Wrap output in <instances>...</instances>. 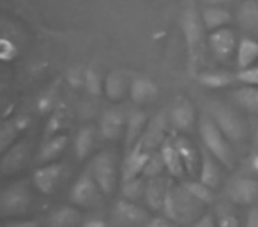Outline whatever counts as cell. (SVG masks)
I'll return each mask as SVG.
<instances>
[{
    "label": "cell",
    "instance_id": "cell-1",
    "mask_svg": "<svg viewBox=\"0 0 258 227\" xmlns=\"http://www.w3.org/2000/svg\"><path fill=\"white\" fill-rule=\"evenodd\" d=\"M161 211L177 225H193L205 213V204L195 199L189 190L184 187V183L170 185Z\"/></svg>",
    "mask_w": 258,
    "mask_h": 227
},
{
    "label": "cell",
    "instance_id": "cell-2",
    "mask_svg": "<svg viewBox=\"0 0 258 227\" xmlns=\"http://www.w3.org/2000/svg\"><path fill=\"white\" fill-rule=\"evenodd\" d=\"M198 133H200V139L204 142V148L212 156H216L221 162V165H225L226 169L235 167V153H233L232 148L233 144L223 133L221 128L216 124V121L212 119L209 112H204L198 117Z\"/></svg>",
    "mask_w": 258,
    "mask_h": 227
},
{
    "label": "cell",
    "instance_id": "cell-3",
    "mask_svg": "<svg viewBox=\"0 0 258 227\" xmlns=\"http://www.w3.org/2000/svg\"><path fill=\"white\" fill-rule=\"evenodd\" d=\"M209 114L232 144L246 142L249 130H247L246 121L242 119L239 112L233 110L228 105L221 103V101H212V103H209Z\"/></svg>",
    "mask_w": 258,
    "mask_h": 227
},
{
    "label": "cell",
    "instance_id": "cell-4",
    "mask_svg": "<svg viewBox=\"0 0 258 227\" xmlns=\"http://www.w3.org/2000/svg\"><path fill=\"white\" fill-rule=\"evenodd\" d=\"M32 206V192L27 181H15L0 194V215L4 218H23Z\"/></svg>",
    "mask_w": 258,
    "mask_h": 227
},
{
    "label": "cell",
    "instance_id": "cell-5",
    "mask_svg": "<svg viewBox=\"0 0 258 227\" xmlns=\"http://www.w3.org/2000/svg\"><path fill=\"white\" fill-rule=\"evenodd\" d=\"M92 177L96 179V183L99 185V188L103 190V194L106 197H110L115 192L118 185V165L117 158L111 151H99L97 155L92 156V160L89 162V167Z\"/></svg>",
    "mask_w": 258,
    "mask_h": 227
},
{
    "label": "cell",
    "instance_id": "cell-6",
    "mask_svg": "<svg viewBox=\"0 0 258 227\" xmlns=\"http://www.w3.org/2000/svg\"><path fill=\"white\" fill-rule=\"evenodd\" d=\"M103 197H106V195L103 194V190L96 183V179L92 177L89 169L83 170L76 177L71 190H69V202L73 206H76V208H83V209L97 208L103 202Z\"/></svg>",
    "mask_w": 258,
    "mask_h": 227
},
{
    "label": "cell",
    "instance_id": "cell-7",
    "mask_svg": "<svg viewBox=\"0 0 258 227\" xmlns=\"http://www.w3.org/2000/svg\"><path fill=\"white\" fill-rule=\"evenodd\" d=\"M180 27H182L184 41H186L187 54H189L191 64L202 57V48H204V22L202 16L197 13L195 8H187L180 15Z\"/></svg>",
    "mask_w": 258,
    "mask_h": 227
},
{
    "label": "cell",
    "instance_id": "cell-8",
    "mask_svg": "<svg viewBox=\"0 0 258 227\" xmlns=\"http://www.w3.org/2000/svg\"><path fill=\"white\" fill-rule=\"evenodd\" d=\"M151 215L138 202L118 199L111 209V223L115 227H145Z\"/></svg>",
    "mask_w": 258,
    "mask_h": 227
},
{
    "label": "cell",
    "instance_id": "cell-9",
    "mask_svg": "<svg viewBox=\"0 0 258 227\" xmlns=\"http://www.w3.org/2000/svg\"><path fill=\"white\" fill-rule=\"evenodd\" d=\"M30 160V141H16L11 148L2 151L0 160V170L4 176H13L20 172Z\"/></svg>",
    "mask_w": 258,
    "mask_h": 227
},
{
    "label": "cell",
    "instance_id": "cell-10",
    "mask_svg": "<svg viewBox=\"0 0 258 227\" xmlns=\"http://www.w3.org/2000/svg\"><path fill=\"white\" fill-rule=\"evenodd\" d=\"M62 176H64V165L60 162L39 165L32 174V185L41 194L51 195L60 185Z\"/></svg>",
    "mask_w": 258,
    "mask_h": 227
},
{
    "label": "cell",
    "instance_id": "cell-11",
    "mask_svg": "<svg viewBox=\"0 0 258 227\" xmlns=\"http://www.w3.org/2000/svg\"><path fill=\"white\" fill-rule=\"evenodd\" d=\"M168 121L177 131L189 133L197 124V110L187 98H179L168 112Z\"/></svg>",
    "mask_w": 258,
    "mask_h": 227
},
{
    "label": "cell",
    "instance_id": "cell-12",
    "mask_svg": "<svg viewBox=\"0 0 258 227\" xmlns=\"http://www.w3.org/2000/svg\"><path fill=\"white\" fill-rule=\"evenodd\" d=\"M228 199L232 204L251 206L258 201V179L254 177H237L228 185Z\"/></svg>",
    "mask_w": 258,
    "mask_h": 227
},
{
    "label": "cell",
    "instance_id": "cell-13",
    "mask_svg": "<svg viewBox=\"0 0 258 227\" xmlns=\"http://www.w3.org/2000/svg\"><path fill=\"white\" fill-rule=\"evenodd\" d=\"M237 44H239V39H237L235 32L228 27L212 30L209 34V47L218 61H228L233 52H237Z\"/></svg>",
    "mask_w": 258,
    "mask_h": 227
},
{
    "label": "cell",
    "instance_id": "cell-14",
    "mask_svg": "<svg viewBox=\"0 0 258 227\" xmlns=\"http://www.w3.org/2000/svg\"><path fill=\"white\" fill-rule=\"evenodd\" d=\"M127 116L122 108H108L99 119V135L104 141H117L122 133H125Z\"/></svg>",
    "mask_w": 258,
    "mask_h": 227
},
{
    "label": "cell",
    "instance_id": "cell-15",
    "mask_svg": "<svg viewBox=\"0 0 258 227\" xmlns=\"http://www.w3.org/2000/svg\"><path fill=\"white\" fill-rule=\"evenodd\" d=\"M202 162H200V170H198V176L204 185L211 187L212 190L221 185V179H223V174H221V162H219L216 156H212L207 149H202Z\"/></svg>",
    "mask_w": 258,
    "mask_h": 227
},
{
    "label": "cell",
    "instance_id": "cell-16",
    "mask_svg": "<svg viewBox=\"0 0 258 227\" xmlns=\"http://www.w3.org/2000/svg\"><path fill=\"white\" fill-rule=\"evenodd\" d=\"M177 149H179V155L184 162L186 167V174L189 177L198 176V170H200V162H202V153H198L197 146H193V142L186 137H175L173 139Z\"/></svg>",
    "mask_w": 258,
    "mask_h": 227
},
{
    "label": "cell",
    "instance_id": "cell-17",
    "mask_svg": "<svg viewBox=\"0 0 258 227\" xmlns=\"http://www.w3.org/2000/svg\"><path fill=\"white\" fill-rule=\"evenodd\" d=\"M68 141H69L68 135H64V133H58L50 139H44L39 153L36 155L37 165H46V163L57 162V160L60 158L62 153H64L66 146H68Z\"/></svg>",
    "mask_w": 258,
    "mask_h": 227
},
{
    "label": "cell",
    "instance_id": "cell-18",
    "mask_svg": "<svg viewBox=\"0 0 258 227\" xmlns=\"http://www.w3.org/2000/svg\"><path fill=\"white\" fill-rule=\"evenodd\" d=\"M159 153H161L163 160H165L166 172L170 174V177L180 179V177L186 174V167H184V162H182V158H180L175 142L166 139V141L161 144V148H159Z\"/></svg>",
    "mask_w": 258,
    "mask_h": 227
},
{
    "label": "cell",
    "instance_id": "cell-19",
    "mask_svg": "<svg viewBox=\"0 0 258 227\" xmlns=\"http://www.w3.org/2000/svg\"><path fill=\"white\" fill-rule=\"evenodd\" d=\"M168 181L159 177H151L147 179V188H145V204L152 209V211H161L163 204H165V197L168 194Z\"/></svg>",
    "mask_w": 258,
    "mask_h": 227
},
{
    "label": "cell",
    "instance_id": "cell-20",
    "mask_svg": "<svg viewBox=\"0 0 258 227\" xmlns=\"http://www.w3.org/2000/svg\"><path fill=\"white\" fill-rule=\"evenodd\" d=\"M83 222L80 208L76 206H58L50 213L46 227H78Z\"/></svg>",
    "mask_w": 258,
    "mask_h": 227
},
{
    "label": "cell",
    "instance_id": "cell-21",
    "mask_svg": "<svg viewBox=\"0 0 258 227\" xmlns=\"http://www.w3.org/2000/svg\"><path fill=\"white\" fill-rule=\"evenodd\" d=\"M230 100L242 110L258 116V87L254 85H240L230 93Z\"/></svg>",
    "mask_w": 258,
    "mask_h": 227
},
{
    "label": "cell",
    "instance_id": "cell-22",
    "mask_svg": "<svg viewBox=\"0 0 258 227\" xmlns=\"http://www.w3.org/2000/svg\"><path fill=\"white\" fill-rule=\"evenodd\" d=\"M131 82H127V76L122 71H110L104 78V94L111 101H120L129 94Z\"/></svg>",
    "mask_w": 258,
    "mask_h": 227
},
{
    "label": "cell",
    "instance_id": "cell-23",
    "mask_svg": "<svg viewBox=\"0 0 258 227\" xmlns=\"http://www.w3.org/2000/svg\"><path fill=\"white\" fill-rule=\"evenodd\" d=\"M237 22L246 32L258 36V0H242L237 9Z\"/></svg>",
    "mask_w": 258,
    "mask_h": 227
},
{
    "label": "cell",
    "instance_id": "cell-24",
    "mask_svg": "<svg viewBox=\"0 0 258 227\" xmlns=\"http://www.w3.org/2000/svg\"><path fill=\"white\" fill-rule=\"evenodd\" d=\"M147 117H145L144 112H133L131 116L127 117V124H125V151H129L131 148L137 146V142L142 139L144 131L147 130Z\"/></svg>",
    "mask_w": 258,
    "mask_h": 227
},
{
    "label": "cell",
    "instance_id": "cell-25",
    "mask_svg": "<svg viewBox=\"0 0 258 227\" xmlns=\"http://www.w3.org/2000/svg\"><path fill=\"white\" fill-rule=\"evenodd\" d=\"M202 22H204L205 30L212 32V30H218L226 27L232 22V15H230L228 9L219 8V6H205L200 13Z\"/></svg>",
    "mask_w": 258,
    "mask_h": 227
},
{
    "label": "cell",
    "instance_id": "cell-26",
    "mask_svg": "<svg viewBox=\"0 0 258 227\" xmlns=\"http://www.w3.org/2000/svg\"><path fill=\"white\" fill-rule=\"evenodd\" d=\"M158 96V85L152 80L145 78V76H138V78L131 80V87H129V98L135 103H149Z\"/></svg>",
    "mask_w": 258,
    "mask_h": 227
},
{
    "label": "cell",
    "instance_id": "cell-27",
    "mask_svg": "<svg viewBox=\"0 0 258 227\" xmlns=\"http://www.w3.org/2000/svg\"><path fill=\"white\" fill-rule=\"evenodd\" d=\"M237 66L240 69H246L254 66V62L258 61V39L251 36H242L237 44Z\"/></svg>",
    "mask_w": 258,
    "mask_h": 227
},
{
    "label": "cell",
    "instance_id": "cell-28",
    "mask_svg": "<svg viewBox=\"0 0 258 227\" xmlns=\"http://www.w3.org/2000/svg\"><path fill=\"white\" fill-rule=\"evenodd\" d=\"M99 130H96L94 126H85L78 131L75 139V155L78 160H87L92 151L96 149V141Z\"/></svg>",
    "mask_w": 258,
    "mask_h": 227
},
{
    "label": "cell",
    "instance_id": "cell-29",
    "mask_svg": "<svg viewBox=\"0 0 258 227\" xmlns=\"http://www.w3.org/2000/svg\"><path fill=\"white\" fill-rule=\"evenodd\" d=\"M29 123H30L29 117H25V116H20V117H15V119L6 121L2 130H0V149L6 151L8 148H11V146L16 142V139H18V135L25 130Z\"/></svg>",
    "mask_w": 258,
    "mask_h": 227
},
{
    "label": "cell",
    "instance_id": "cell-30",
    "mask_svg": "<svg viewBox=\"0 0 258 227\" xmlns=\"http://www.w3.org/2000/svg\"><path fill=\"white\" fill-rule=\"evenodd\" d=\"M197 78L207 89H223V87H230L235 82H239L237 75L233 76L230 73H223V71H205L200 73Z\"/></svg>",
    "mask_w": 258,
    "mask_h": 227
},
{
    "label": "cell",
    "instance_id": "cell-31",
    "mask_svg": "<svg viewBox=\"0 0 258 227\" xmlns=\"http://www.w3.org/2000/svg\"><path fill=\"white\" fill-rule=\"evenodd\" d=\"M145 188H147V177L137 176L131 179H125L120 183V194L122 199L138 202L140 199L145 197Z\"/></svg>",
    "mask_w": 258,
    "mask_h": 227
},
{
    "label": "cell",
    "instance_id": "cell-32",
    "mask_svg": "<svg viewBox=\"0 0 258 227\" xmlns=\"http://www.w3.org/2000/svg\"><path fill=\"white\" fill-rule=\"evenodd\" d=\"M214 215H216L218 227H240L239 216H237L235 209L230 204H218Z\"/></svg>",
    "mask_w": 258,
    "mask_h": 227
},
{
    "label": "cell",
    "instance_id": "cell-33",
    "mask_svg": "<svg viewBox=\"0 0 258 227\" xmlns=\"http://www.w3.org/2000/svg\"><path fill=\"white\" fill-rule=\"evenodd\" d=\"M184 187L189 190V194L193 195L195 199L204 202L205 206L214 202V190H212L211 187H207V185H204L202 181H186Z\"/></svg>",
    "mask_w": 258,
    "mask_h": 227
},
{
    "label": "cell",
    "instance_id": "cell-34",
    "mask_svg": "<svg viewBox=\"0 0 258 227\" xmlns=\"http://www.w3.org/2000/svg\"><path fill=\"white\" fill-rule=\"evenodd\" d=\"M83 83L90 96H101L104 93V80H101L99 73L94 69H87L83 73Z\"/></svg>",
    "mask_w": 258,
    "mask_h": 227
},
{
    "label": "cell",
    "instance_id": "cell-35",
    "mask_svg": "<svg viewBox=\"0 0 258 227\" xmlns=\"http://www.w3.org/2000/svg\"><path fill=\"white\" fill-rule=\"evenodd\" d=\"M163 170H166L165 160H163L161 153L154 151L151 156H149L147 163H145L144 177H147V179H151V177H159L163 174Z\"/></svg>",
    "mask_w": 258,
    "mask_h": 227
},
{
    "label": "cell",
    "instance_id": "cell-36",
    "mask_svg": "<svg viewBox=\"0 0 258 227\" xmlns=\"http://www.w3.org/2000/svg\"><path fill=\"white\" fill-rule=\"evenodd\" d=\"M62 119H64V112L62 110H57L51 114L50 121H48V124H46V131H44V139L58 135V130H60V126H62Z\"/></svg>",
    "mask_w": 258,
    "mask_h": 227
},
{
    "label": "cell",
    "instance_id": "cell-37",
    "mask_svg": "<svg viewBox=\"0 0 258 227\" xmlns=\"http://www.w3.org/2000/svg\"><path fill=\"white\" fill-rule=\"evenodd\" d=\"M237 80L244 85H254L258 87V66H251V68L240 69L237 73Z\"/></svg>",
    "mask_w": 258,
    "mask_h": 227
},
{
    "label": "cell",
    "instance_id": "cell-38",
    "mask_svg": "<svg viewBox=\"0 0 258 227\" xmlns=\"http://www.w3.org/2000/svg\"><path fill=\"white\" fill-rule=\"evenodd\" d=\"M145 227H180V225H177L175 222H172L168 216L156 215V216H151V218H149V222L145 223Z\"/></svg>",
    "mask_w": 258,
    "mask_h": 227
},
{
    "label": "cell",
    "instance_id": "cell-39",
    "mask_svg": "<svg viewBox=\"0 0 258 227\" xmlns=\"http://www.w3.org/2000/svg\"><path fill=\"white\" fill-rule=\"evenodd\" d=\"M4 227H43L36 218H11L4 223Z\"/></svg>",
    "mask_w": 258,
    "mask_h": 227
},
{
    "label": "cell",
    "instance_id": "cell-40",
    "mask_svg": "<svg viewBox=\"0 0 258 227\" xmlns=\"http://www.w3.org/2000/svg\"><path fill=\"white\" fill-rule=\"evenodd\" d=\"M191 227H218V222H216V215L214 213H207L205 211L197 222Z\"/></svg>",
    "mask_w": 258,
    "mask_h": 227
},
{
    "label": "cell",
    "instance_id": "cell-41",
    "mask_svg": "<svg viewBox=\"0 0 258 227\" xmlns=\"http://www.w3.org/2000/svg\"><path fill=\"white\" fill-rule=\"evenodd\" d=\"M244 227H258V206H254V208L247 213L246 225Z\"/></svg>",
    "mask_w": 258,
    "mask_h": 227
},
{
    "label": "cell",
    "instance_id": "cell-42",
    "mask_svg": "<svg viewBox=\"0 0 258 227\" xmlns=\"http://www.w3.org/2000/svg\"><path fill=\"white\" fill-rule=\"evenodd\" d=\"M82 227H106V222L101 218H87L82 222Z\"/></svg>",
    "mask_w": 258,
    "mask_h": 227
},
{
    "label": "cell",
    "instance_id": "cell-43",
    "mask_svg": "<svg viewBox=\"0 0 258 227\" xmlns=\"http://www.w3.org/2000/svg\"><path fill=\"white\" fill-rule=\"evenodd\" d=\"M205 6H219V8H223L225 4H228V2H233V0H202Z\"/></svg>",
    "mask_w": 258,
    "mask_h": 227
},
{
    "label": "cell",
    "instance_id": "cell-44",
    "mask_svg": "<svg viewBox=\"0 0 258 227\" xmlns=\"http://www.w3.org/2000/svg\"><path fill=\"white\" fill-rule=\"evenodd\" d=\"M251 170L258 174V153H254V155L251 156Z\"/></svg>",
    "mask_w": 258,
    "mask_h": 227
},
{
    "label": "cell",
    "instance_id": "cell-45",
    "mask_svg": "<svg viewBox=\"0 0 258 227\" xmlns=\"http://www.w3.org/2000/svg\"><path fill=\"white\" fill-rule=\"evenodd\" d=\"M254 142H256V146H258V126H256V131H254Z\"/></svg>",
    "mask_w": 258,
    "mask_h": 227
}]
</instances>
